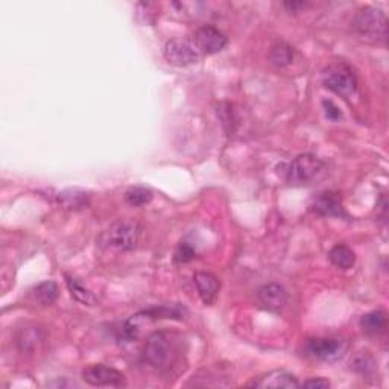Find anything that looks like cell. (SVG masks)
Listing matches in <instances>:
<instances>
[{"mask_svg": "<svg viewBox=\"0 0 389 389\" xmlns=\"http://www.w3.org/2000/svg\"><path fill=\"white\" fill-rule=\"evenodd\" d=\"M193 282L198 289V293H200V297L202 300V303L205 306H211L219 295L221 283L218 280V277L213 275L211 273L200 271L195 274Z\"/></svg>", "mask_w": 389, "mask_h": 389, "instance_id": "12", "label": "cell"}, {"mask_svg": "<svg viewBox=\"0 0 389 389\" xmlns=\"http://www.w3.org/2000/svg\"><path fill=\"white\" fill-rule=\"evenodd\" d=\"M329 259L333 265L339 269H350L356 263V254L347 245L339 243L329 252Z\"/></svg>", "mask_w": 389, "mask_h": 389, "instance_id": "21", "label": "cell"}, {"mask_svg": "<svg viewBox=\"0 0 389 389\" xmlns=\"http://www.w3.org/2000/svg\"><path fill=\"white\" fill-rule=\"evenodd\" d=\"M324 169V162L313 154H301L293 158L284 172V178L291 186H304L313 181Z\"/></svg>", "mask_w": 389, "mask_h": 389, "instance_id": "3", "label": "cell"}, {"mask_svg": "<svg viewBox=\"0 0 389 389\" xmlns=\"http://www.w3.org/2000/svg\"><path fill=\"white\" fill-rule=\"evenodd\" d=\"M228 40L218 28L204 25L195 33V47L204 55H214L224 51Z\"/></svg>", "mask_w": 389, "mask_h": 389, "instance_id": "10", "label": "cell"}, {"mask_svg": "<svg viewBox=\"0 0 389 389\" xmlns=\"http://www.w3.org/2000/svg\"><path fill=\"white\" fill-rule=\"evenodd\" d=\"M141 227L132 219H119L113 222L99 237V245L104 248L119 251H132L139 245Z\"/></svg>", "mask_w": 389, "mask_h": 389, "instance_id": "1", "label": "cell"}, {"mask_svg": "<svg viewBox=\"0 0 389 389\" xmlns=\"http://www.w3.org/2000/svg\"><path fill=\"white\" fill-rule=\"evenodd\" d=\"M347 350V344L340 339L333 338H316L309 339L306 344V354L313 357V359L333 362L338 361L344 356Z\"/></svg>", "mask_w": 389, "mask_h": 389, "instance_id": "8", "label": "cell"}, {"mask_svg": "<svg viewBox=\"0 0 389 389\" xmlns=\"http://www.w3.org/2000/svg\"><path fill=\"white\" fill-rule=\"evenodd\" d=\"M254 388H261V389H266V388H284V389H295L300 388V383L297 377H293L289 372H286L283 370H277V371H271L269 374L260 377L259 380L252 383Z\"/></svg>", "mask_w": 389, "mask_h": 389, "instance_id": "14", "label": "cell"}, {"mask_svg": "<svg viewBox=\"0 0 389 389\" xmlns=\"http://www.w3.org/2000/svg\"><path fill=\"white\" fill-rule=\"evenodd\" d=\"M356 34L368 42H385L388 37L386 14L376 6H365L353 19Z\"/></svg>", "mask_w": 389, "mask_h": 389, "instance_id": "2", "label": "cell"}, {"mask_svg": "<svg viewBox=\"0 0 389 389\" xmlns=\"http://www.w3.org/2000/svg\"><path fill=\"white\" fill-rule=\"evenodd\" d=\"M184 309L180 307H169V306H155L149 307L146 311H141L136 313L125 322L123 325V336L126 339H134L139 336V331L143 325L148 322H154L158 320H181Z\"/></svg>", "mask_w": 389, "mask_h": 389, "instance_id": "4", "label": "cell"}, {"mask_svg": "<svg viewBox=\"0 0 389 389\" xmlns=\"http://www.w3.org/2000/svg\"><path fill=\"white\" fill-rule=\"evenodd\" d=\"M153 192L148 187L134 186L125 192V201L132 207H141V205H146L153 201Z\"/></svg>", "mask_w": 389, "mask_h": 389, "instance_id": "23", "label": "cell"}, {"mask_svg": "<svg viewBox=\"0 0 389 389\" xmlns=\"http://www.w3.org/2000/svg\"><path fill=\"white\" fill-rule=\"evenodd\" d=\"M322 83L329 90L344 98L352 96L357 89L354 71L345 62H335V64L325 69L322 74Z\"/></svg>", "mask_w": 389, "mask_h": 389, "instance_id": "5", "label": "cell"}, {"mask_svg": "<svg viewBox=\"0 0 389 389\" xmlns=\"http://www.w3.org/2000/svg\"><path fill=\"white\" fill-rule=\"evenodd\" d=\"M312 209L320 216H343L344 214L343 200L336 192H322L318 198H315Z\"/></svg>", "mask_w": 389, "mask_h": 389, "instance_id": "13", "label": "cell"}, {"mask_svg": "<svg viewBox=\"0 0 389 389\" xmlns=\"http://www.w3.org/2000/svg\"><path fill=\"white\" fill-rule=\"evenodd\" d=\"M83 380L92 386H123L125 376L116 368L107 367L104 363L92 365L83 371Z\"/></svg>", "mask_w": 389, "mask_h": 389, "instance_id": "9", "label": "cell"}, {"mask_svg": "<svg viewBox=\"0 0 389 389\" xmlns=\"http://www.w3.org/2000/svg\"><path fill=\"white\" fill-rule=\"evenodd\" d=\"M58 293H60L58 284L55 282L47 280V282L37 284L35 288L31 291L29 295H31V298H33L34 303L46 307V306L53 304L55 301H57Z\"/></svg>", "mask_w": 389, "mask_h": 389, "instance_id": "17", "label": "cell"}, {"mask_svg": "<svg viewBox=\"0 0 389 389\" xmlns=\"http://www.w3.org/2000/svg\"><path fill=\"white\" fill-rule=\"evenodd\" d=\"M303 388H312V389H327L330 388V382L327 379L318 377V379H309L303 385H300Z\"/></svg>", "mask_w": 389, "mask_h": 389, "instance_id": "27", "label": "cell"}, {"mask_svg": "<svg viewBox=\"0 0 389 389\" xmlns=\"http://www.w3.org/2000/svg\"><path fill=\"white\" fill-rule=\"evenodd\" d=\"M259 301L268 311H282L288 304V292L279 283L263 284L257 292Z\"/></svg>", "mask_w": 389, "mask_h": 389, "instance_id": "11", "label": "cell"}, {"mask_svg": "<svg viewBox=\"0 0 389 389\" xmlns=\"http://www.w3.org/2000/svg\"><path fill=\"white\" fill-rule=\"evenodd\" d=\"M283 5L288 8V10H291V11H297L298 8L306 6V2H284Z\"/></svg>", "mask_w": 389, "mask_h": 389, "instance_id": "28", "label": "cell"}, {"mask_svg": "<svg viewBox=\"0 0 389 389\" xmlns=\"http://www.w3.org/2000/svg\"><path fill=\"white\" fill-rule=\"evenodd\" d=\"M43 331L38 327H23L15 335V344L23 353L34 352L43 343Z\"/></svg>", "mask_w": 389, "mask_h": 389, "instance_id": "15", "label": "cell"}, {"mask_svg": "<svg viewBox=\"0 0 389 389\" xmlns=\"http://www.w3.org/2000/svg\"><path fill=\"white\" fill-rule=\"evenodd\" d=\"M322 108H324L325 116H327V119H330V121L338 122V121H340V119H343V111H340V108L333 101L324 99L322 101Z\"/></svg>", "mask_w": 389, "mask_h": 389, "instance_id": "26", "label": "cell"}, {"mask_svg": "<svg viewBox=\"0 0 389 389\" xmlns=\"http://www.w3.org/2000/svg\"><path fill=\"white\" fill-rule=\"evenodd\" d=\"M295 55H297V52L291 44L280 42V43L274 44L271 47V51H269V61H271V64L274 67L284 70L293 64Z\"/></svg>", "mask_w": 389, "mask_h": 389, "instance_id": "16", "label": "cell"}, {"mask_svg": "<svg viewBox=\"0 0 389 389\" xmlns=\"http://www.w3.org/2000/svg\"><path fill=\"white\" fill-rule=\"evenodd\" d=\"M64 279H66V284H67V289L70 292L71 298L76 300L78 303H81L84 306H96L98 304V298L94 297L89 289H85L84 286L75 279V277L64 274Z\"/></svg>", "mask_w": 389, "mask_h": 389, "instance_id": "19", "label": "cell"}, {"mask_svg": "<svg viewBox=\"0 0 389 389\" xmlns=\"http://www.w3.org/2000/svg\"><path fill=\"white\" fill-rule=\"evenodd\" d=\"M352 368L359 374H370L374 370V361L368 353H361L352 361Z\"/></svg>", "mask_w": 389, "mask_h": 389, "instance_id": "24", "label": "cell"}, {"mask_svg": "<svg viewBox=\"0 0 389 389\" xmlns=\"http://www.w3.org/2000/svg\"><path fill=\"white\" fill-rule=\"evenodd\" d=\"M216 114L222 123V128H224L228 136L234 134L237 128V116L233 105L230 102H221L216 107Z\"/></svg>", "mask_w": 389, "mask_h": 389, "instance_id": "22", "label": "cell"}, {"mask_svg": "<svg viewBox=\"0 0 389 389\" xmlns=\"http://www.w3.org/2000/svg\"><path fill=\"white\" fill-rule=\"evenodd\" d=\"M164 58L175 67H187L200 61V52L187 40L173 38L164 46Z\"/></svg>", "mask_w": 389, "mask_h": 389, "instance_id": "7", "label": "cell"}, {"mask_svg": "<svg viewBox=\"0 0 389 389\" xmlns=\"http://www.w3.org/2000/svg\"><path fill=\"white\" fill-rule=\"evenodd\" d=\"M386 325L388 318L383 311H372L365 313L361 318V327L368 335H379V333L385 331Z\"/></svg>", "mask_w": 389, "mask_h": 389, "instance_id": "20", "label": "cell"}, {"mask_svg": "<svg viewBox=\"0 0 389 389\" xmlns=\"http://www.w3.org/2000/svg\"><path fill=\"white\" fill-rule=\"evenodd\" d=\"M143 357L155 370L168 368L172 362V345L168 335L163 331L153 333L143 347Z\"/></svg>", "mask_w": 389, "mask_h": 389, "instance_id": "6", "label": "cell"}, {"mask_svg": "<svg viewBox=\"0 0 389 389\" xmlns=\"http://www.w3.org/2000/svg\"><path fill=\"white\" fill-rule=\"evenodd\" d=\"M195 257L196 251L192 245H189L187 242H181L175 251V256H173V260H175V263H189V261H192Z\"/></svg>", "mask_w": 389, "mask_h": 389, "instance_id": "25", "label": "cell"}, {"mask_svg": "<svg viewBox=\"0 0 389 389\" xmlns=\"http://www.w3.org/2000/svg\"><path fill=\"white\" fill-rule=\"evenodd\" d=\"M58 202L66 209L79 210L90 204V193L81 189H67L58 193Z\"/></svg>", "mask_w": 389, "mask_h": 389, "instance_id": "18", "label": "cell"}]
</instances>
